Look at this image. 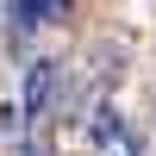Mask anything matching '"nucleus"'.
Returning a JSON list of instances; mask_svg holds the SVG:
<instances>
[{"mask_svg":"<svg viewBox=\"0 0 156 156\" xmlns=\"http://www.w3.org/2000/svg\"><path fill=\"white\" fill-rule=\"evenodd\" d=\"M50 94H56V62H31V75H25V112L44 119Z\"/></svg>","mask_w":156,"mask_h":156,"instance_id":"1","label":"nucleus"},{"mask_svg":"<svg viewBox=\"0 0 156 156\" xmlns=\"http://www.w3.org/2000/svg\"><path fill=\"white\" fill-rule=\"evenodd\" d=\"M87 137H94V144H119V137H125V119H119L112 106H100L94 125H87Z\"/></svg>","mask_w":156,"mask_h":156,"instance_id":"3","label":"nucleus"},{"mask_svg":"<svg viewBox=\"0 0 156 156\" xmlns=\"http://www.w3.org/2000/svg\"><path fill=\"white\" fill-rule=\"evenodd\" d=\"M62 12H69V0H12V25L19 31H31L44 19H62Z\"/></svg>","mask_w":156,"mask_h":156,"instance_id":"2","label":"nucleus"}]
</instances>
